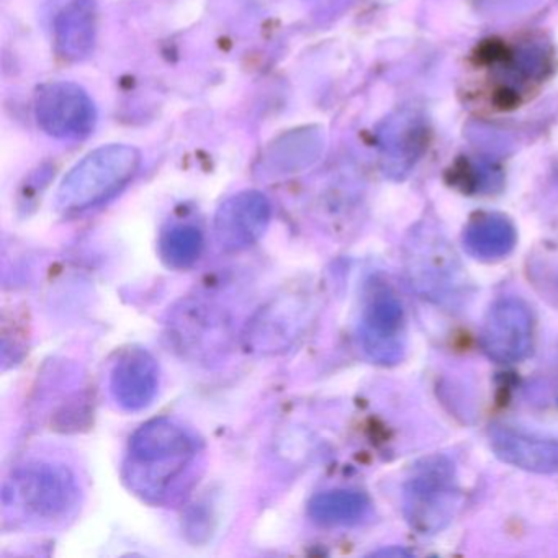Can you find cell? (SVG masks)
I'll return each mask as SVG.
<instances>
[{"mask_svg":"<svg viewBox=\"0 0 558 558\" xmlns=\"http://www.w3.org/2000/svg\"><path fill=\"white\" fill-rule=\"evenodd\" d=\"M308 293L292 292L277 296L264 306L247 325V348L260 354L289 349L303 331L308 328Z\"/></svg>","mask_w":558,"mask_h":558,"instance_id":"obj_9","label":"cell"},{"mask_svg":"<svg viewBox=\"0 0 558 558\" xmlns=\"http://www.w3.org/2000/svg\"><path fill=\"white\" fill-rule=\"evenodd\" d=\"M371 511V501L364 493L335 489L316 495L310 501L308 514L316 524L326 527H349L364 521Z\"/></svg>","mask_w":558,"mask_h":558,"instance_id":"obj_16","label":"cell"},{"mask_svg":"<svg viewBox=\"0 0 558 558\" xmlns=\"http://www.w3.org/2000/svg\"><path fill=\"white\" fill-rule=\"evenodd\" d=\"M403 254L408 282L421 299L449 312L465 305V269L442 233L429 227L411 231Z\"/></svg>","mask_w":558,"mask_h":558,"instance_id":"obj_1","label":"cell"},{"mask_svg":"<svg viewBox=\"0 0 558 558\" xmlns=\"http://www.w3.org/2000/svg\"><path fill=\"white\" fill-rule=\"evenodd\" d=\"M323 151V135L318 129L305 126L283 133L267 148L264 169L274 175H290L305 171Z\"/></svg>","mask_w":558,"mask_h":558,"instance_id":"obj_14","label":"cell"},{"mask_svg":"<svg viewBox=\"0 0 558 558\" xmlns=\"http://www.w3.org/2000/svg\"><path fill=\"white\" fill-rule=\"evenodd\" d=\"M204 234L192 225H175L165 231L159 241V253L166 266L184 270L201 259L204 251Z\"/></svg>","mask_w":558,"mask_h":558,"instance_id":"obj_17","label":"cell"},{"mask_svg":"<svg viewBox=\"0 0 558 558\" xmlns=\"http://www.w3.org/2000/svg\"><path fill=\"white\" fill-rule=\"evenodd\" d=\"M270 218L272 205L263 192H238L215 214V240L225 253L250 250L266 234Z\"/></svg>","mask_w":558,"mask_h":558,"instance_id":"obj_10","label":"cell"},{"mask_svg":"<svg viewBox=\"0 0 558 558\" xmlns=\"http://www.w3.org/2000/svg\"><path fill=\"white\" fill-rule=\"evenodd\" d=\"M35 119L47 135L68 142H81L96 129V104L74 83L51 81L35 93Z\"/></svg>","mask_w":558,"mask_h":558,"instance_id":"obj_7","label":"cell"},{"mask_svg":"<svg viewBox=\"0 0 558 558\" xmlns=\"http://www.w3.org/2000/svg\"><path fill=\"white\" fill-rule=\"evenodd\" d=\"M2 501L22 519L50 524L63 521L77 508L80 486L66 466L27 463L5 482Z\"/></svg>","mask_w":558,"mask_h":558,"instance_id":"obj_3","label":"cell"},{"mask_svg":"<svg viewBox=\"0 0 558 558\" xmlns=\"http://www.w3.org/2000/svg\"><path fill=\"white\" fill-rule=\"evenodd\" d=\"M483 351L499 364L524 361L534 342V318L519 299H501L486 313L480 336Z\"/></svg>","mask_w":558,"mask_h":558,"instance_id":"obj_8","label":"cell"},{"mask_svg":"<svg viewBox=\"0 0 558 558\" xmlns=\"http://www.w3.org/2000/svg\"><path fill=\"white\" fill-rule=\"evenodd\" d=\"M142 153L129 145H107L81 159L57 192L61 211H83L96 207L122 191L138 172Z\"/></svg>","mask_w":558,"mask_h":558,"instance_id":"obj_2","label":"cell"},{"mask_svg":"<svg viewBox=\"0 0 558 558\" xmlns=\"http://www.w3.org/2000/svg\"><path fill=\"white\" fill-rule=\"evenodd\" d=\"M97 40L96 0H64L54 12V50L70 63L86 61Z\"/></svg>","mask_w":558,"mask_h":558,"instance_id":"obj_13","label":"cell"},{"mask_svg":"<svg viewBox=\"0 0 558 558\" xmlns=\"http://www.w3.org/2000/svg\"><path fill=\"white\" fill-rule=\"evenodd\" d=\"M460 486L456 465L446 456H433L414 466L403 488V512L420 534H437L456 518Z\"/></svg>","mask_w":558,"mask_h":558,"instance_id":"obj_4","label":"cell"},{"mask_svg":"<svg viewBox=\"0 0 558 558\" xmlns=\"http://www.w3.org/2000/svg\"><path fill=\"white\" fill-rule=\"evenodd\" d=\"M191 434L168 417L148 421L130 437V478L148 486H165L194 457Z\"/></svg>","mask_w":558,"mask_h":558,"instance_id":"obj_5","label":"cell"},{"mask_svg":"<svg viewBox=\"0 0 558 558\" xmlns=\"http://www.w3.org/2000/svg\"><path fill=\"white\" fill-rule=\"evenodd\" d=\"M375 557H410V551L403 550V548H385V550L375 551Z\"/></svg>","mask_w":558,"mask_h":558,"instance_id":"obj_18","label":"cell"},{"mask_svg":"<svg viewBox=\"0 0 558 558\" xmlns=\"http://www.w3.org/2000/svg\"><path fill=\"white\" fill-rule=\"evenodd\" d=\"M359 338L365 354L381 365L403 361L407 352V322L397 293L380 280L367 286Z\"/></svg>","mask_w":558,"mask_h":558,"instance_id":"obj_6","label":"cell"},{"mask_svg":"<svg viewBox=\"0 0 558 558\" xmlns=\"http://www.w3.org/2000/svg\"><path fill=\"white\" fill-rule=\"evenodd\" d=\"M488 437L489 447L502 462L527 472L558 473V439L508 424H495Z\"/></svg>","mask_w":558,"mask_h":558,"instance_id":"obj_12","label":"cell"},{"mask_svg":"<svg viewBox=\"0 0 558 558\" xmlns=\"http://www.w3.org/2000/svg\"><path fill=\"white\" fill-rule=\"evenodd\" d=\"M515 230L506 218L488 215L476 218L463 234V246L475 259L499 260L508 256L515 246Z\"/></svg>","mask_w":558,"mask_h":558,"instance_id":"obj_15","label":"cell"},{"mask_svg":"<svg viewBox=\"0 0 558 558\" xmlns=\"http://www.w3.org/2000/svg\"><path fill=\"white\" fill-rule=\"evenodd\" d=\"M159 390L158 361L146 349L123 351L110 372V391L122 410L142 411Z\"/></svg>","mask_w":558,"mask_h":558,"instance_id":"obj_11","label":"cell"}]
</instances>
